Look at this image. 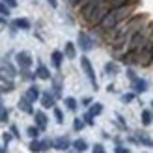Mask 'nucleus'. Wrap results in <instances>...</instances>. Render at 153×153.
<instances>
[{"instance_id":"0eeeda50","label":"nucleus","mask_w":153,"mask_h":153,"mask_svg":"<svg viewBox=\"0 0 153 153\" xmlns=\"http://www.w3.org/2000/svg\"><path fill=\"white\" fill-rule=\"evenodd\" d=\"M52 142H54V149H60V151H65V149H69V146H73V142L67 136H58Z\"/></svg>"},{"instance_id":"58836bf2","label":"nucleus","mask_w":153,"mask_h":153,"mask_svg":"<svg viewBox=\"0 0 153 153\" xmlns=\"http://www.w3.org/2000/svg\"><path fill=\"white\" fill-rule=\"evenodd\" d=\"M82 105H84V106H90V105H91V97H84V99H82Z\"/></svg>"},{"instance_id":"79ce46f5","label":"nucleus","mask_w":153,"mask_h":153,"mask_svg":"<svg viewBox=\"0 0 153 153\" xmlns=\"http://www.w3.org/2000/svg\"><path fill=\"white\" fill-rule=\"evenodd\" d=\"M0 108H2V94H0Z\"/></svg>"},{"instance_id":"f03ea898","label":"nucleus","mask_w":153,"mask_h":153,"mask_svg":"<svg viewBox=\"0 0 153 153\" xmlns=\"http://www.w3.org/2000/svg\"><path fill=\"white\" fill-rule=\"evenodd\" d=\"M110 10H112L110 4H106V2H90L84 7H80L79 11L82 15V19L86 21L90 26H99L101 21L105 19V15L108 13Z\"/></svg>"},{"instance_id":"dca6fc26","label":"nucleus","mask_w":153,"mask_h":153,"mask_svg":"<svg viewBox=\"0 0 153 153\" xmlns=\"http://www.w3.org/2000/svg\"><path fill=\"white\" fill-rule=\"evenodd\" d=\"M52 94L56 95V99H58L60 95H62V79H60V76L52 80Z\"/></svg>"},{"instance_id":"c756f323","label":"nucleus","mask_w":153,"mask_h":153,"mask_svg":"<svg viewBox=\"0 0 153 153\" xmlns=\"http://www.w3.org/2000/svg\"><path fill=\"white\" fill-rule=\"evenodd\" d=\"M133 99H134V91H131V94H123V95H121V101H123V103H131Z\"/></svg>"},{"instance_id":"6e6552de","label":"nucleus","mask_w":153,"mask_h":153,"mask_svg":"<svg viewBox=\"0 0 153 153\" xmlns=\"http://www.w3.org/2000/svg\"><path fill=\"white\" fill-rule=\"evenodd\" d=\"M19 108L22 110V112H26V114H34V106H32V101L26 97V95H22L21 99H19Z\"/></svg>"},{"instance_id":"a19ab883","label":"nucleus","mask_w":153,"mask_h":153,"mask_svg":"<svg viewBox=\"0 0 153 153\" xmlns=\"http://www.w3.org/2000/svg\"><path fill=\"white\" fill-rule=\"evenodd\" d=\"M0 25H6V17H4V15H0Z\"/></svg>"},{"instance_id":"7ed1b4c3","label":"nucleus","mask_w":153,"mask_h":153,"mask_svg":"<svg viewBox=\"0 0 153 153\" xmlns=\"http://www.w3.org/2000/svg\"><path fill=\"white\" fill-rule=\"evenodd\" d=\"M80 65H82V71L86 73V76H88L90 82H91V88L97 90L99 86H97V79H95V71H94V67H91V62H90L86 56H82V58H80Z\"/></svg>"},{"instance_id":"393cba45","label":"nucleus","mask_w":153,"mask_h":153,"mask_svg":"<svg viewBox=\"0 0 153 153\" xmlns=\"http://www.w3.org/2000/svg\"><path fill=\"white\" fill-rule=\"evenodd\" d=\"M73 129H75V131H82V129H84V120H82V118H75Z\"/></svg>"},{"instance_id":"473e14b6","label":"nucleus","mask_w":153,"mask_h":153,"mask_svg":"<svg viewBox=\"0 0 153 153\" xmlns=\"http://www.w3.org/2000/svg\"><path fill=\"white\" fill-rule=\"evenodd\" d=\"M91 153H106L105 148H103V144H95L94 149H91Z\"/></svg>"},{"instance_id":"a878e982","label":"nucleus","mask_w":153,"mask_h":153,"mask_svg":"<svg viewBox=\"0 0 153 153\" xmlns=\"http://www.w3.org/2000/svg\"><path fill=\"white\" fill-rule=\"evenodd\" d=\"M10 10H11V7L7 6L6 2H2V0H0V15H4V17H7V15H10Z\"/></svg>"},{"instance_id":"ea45409f","label":"nucleus","mask_w":153,"mask_h":153,"mask_svg":"<svg viewBox=\"0 0 153 153\" xmlns=\"http://www.w3.org/2000/svg\"><path fill=\"white\" fill-rule=\"evenodd\" d=\"M47 2L51 4V7H58V2H56V0H47Z\"/></svg>"},{"instance_id":"6ab92c4d","label":"nucleus","mask_w":153,"mask_h":153,"mask_svg":"<svg viewBox=\"0 0 153 153\" xmlns=\"http://www.w3.org/2000/svg\"><path fill=\"white\" fill-rule=\"evenodd\" d=\"M88 112L95 118V116H99V114L103 112V105H101V103H94V105H90V110H88Z\"/></svg>"},{"instance_id":"72a5a7b5","label":"nucleus","mask_w":153,"mask_h":153,"mask_svg":"<svg viewBox=\"0 0 153 153\" xmlns=\"http://www.w3.org/2000/svg\"><path fill=\"white\" fill-rule=\"evenodd\" d=\"M10 131H11V134L15 136V138H21V133H19V129H17V125H11V127H10Z\"/></svg>"},{"instance_id":"b1692460","label":"nucleus","mask_w":153,"mask_h":153,"mask_svg":"<svg viewBox=\"0 0 153 153\" xmlns=\"http://www.w3.org/2000/svg\"><path fill=\"white\" fill-rule=\"evenodd\" d=\"M65 106H67L71 112H75V110H76V101H75V97H65Z\"/></svg>"},{"instance_id":"a211bd4d","label":"nucleus","mask_w":153,"mask_h":153,"mask_svg":"<svg viewBox=\"0 0 153 153\" xmlns=\"http://www.w3.org/2000/svg\"><path fill=\"white\" fill-rule=\"evenodd\" d=\"M140 120H142V125H144V127H148L151 121H153V114H151L149 110H144V112H142V116H140Z\"/></svg>"},{"instance_id":"5701e85b","label":"nucleus","mask_w":153,"mask_h":153,"mask_svg":"<svg viewBox=\"0 0 153 153\" xmlns=\"http://www.w3.org/2000/svg\"><path fill=\"white\" fill-rule=\"evenodd\" d=\"M30 151H34V153H39V151H41V140L34 138L32 142H30Z\"/></svg>"},{"instance_id":"9d476101","label":"nucleus","mask_w":153,"mask_h":153,"mask_svg":"<svg viewBox=\"0 0 153 153\" xmlns=\"http://www.w3.org/2000/svg\"><path fill=\"white\" fill-rule=\"evenodd\" d=\"M131 84H133V90H134V94H144V91L148 90V82L144 80V79H138V76H136V79H134Z\"/></svg>"},{"instance_id":"39448f33","label":"nucleus","mask_w":153,"mask_h":153,"mask_svg":"<svg viewBox=\"0 0 153 153\" xmlns=\"http://www.w3.org/2000/svg\"><path fill=\"white\" fill-rule=\"evenodd\" d=\"M15 62L19 64L21 69H30V65H32V56H30V52L22 51V52H17V56H15Z\"/></svg>"},{"instance_id":"2f4dec72","label":"nucleus","mask_w":153,"mask_h":153,"mask_svg":"<svg viewBox=\"0 0 153 153\" xmlns=\"http://www.w3.org/2000/svg\"><path fill=\"white\" fill-rule=\"evenodd\" d=\"M15 86H13V82H7V84H4L2 88H0V94H4V91H11Z\"/></svg>"},{"instance_id":"7c9ffc66","label":"nucleus","mask_w":153,"mask_h":153,"mask_svg":"<svg viewBox=\"0 0 153 153\" xmlns=\"http://www.w3.org/2000/svg\"><path fill=\"white\" fill-rule=\"evenodd\" d=\"M82 120H84V123H88V125H94V116H91L90 112H86L82 116Z\"/></svg>"},{"instance_id":"f8f14e48","label":"nucleus","mask_w":153,"mask_h":153,"mask_svg":"<svg viewBox=\"0 0 153 153\" xmlns=\"http://www.w3.org/2000/svg\"><path fill=\"white\" fill-rule=\"evenodd\" d=\"M36 76H39V79H43V80H49L51 79L49 67H45L43 64H39V65H37V69H36Z\"/></svg>"},{"instance_id":"37998d69","label":"nucleus","mask_w":153,"mask_h":153,"mask_svg":"<svg viewBox=\"0 0 153 153\" xmlns=\"http://www.w3.org/2000/svg\"><path fill=\"white\" fill-rule=\"evenodd\" d=\"M151 106H153V101H151Z\"/></svg>"},{"instance_id":"20e7f679","label":"nucleus","mask_w":153,"mask_h":153,"mask_svg":"<svg viewBox=\"0 0 153 153\" xmlns=\"http://www.w3.org/2000/svg\"><path fill=\"white\" fill-rule=\"evenodd\" d=\"M79 47L84 51V52H88L95 47V41H94V37L88 36L86 32H79Z\"/></svg>"},{"instance_id":"aec40b11","label":"nucleus","mask_w":153,"mask_h":153,"mask_svg":"<svg viewBox=\"0 0 153 153\" xmlns=\"http://www.w3.org/2000/svg\"><path fill=\"white\" fill-rule=\"evenodd\" d=\"M136 140H138V144H144V146H153V140L149 138L148 134L138 133V134H136Z\"/></svg>"},{"instance_id":"cd10ccee","label":"nucleus","mask_w":153,"mask_h":153,"mask_svg":"<svg viewBox=\"0 0 153 153\" xmlns=\"http://www.w3.org/2000/svg\"><path fill=\"white\" fill-rule=\"evenodd\" d=\"M51 148H54V142L52 140H41V151H47V149H51Z\"/></svg>"},{"instance_id":"4be33fe9","label":"nucleus","mask_w":153,"mask_h":153,"mask_svg":"<svg viewBox=\"0 0 153 153\" xmlns=\"http://www.w3.org/2000/svg\"><path fill=\"white\" fill-rule=\"evenodd\" d=\"M105 71H106V75H116L120 69H118V65L114 64V62H108V64L105 65Z\"/></svg>"},{"instance_id":"bb28decb","label":"nucleus","mask_w":153,"mask_h":153,"mask_svg":"<svg viewBox=\"0 0 153 153\" xmlns=\"http://www.w3.org/2000/svg\"><path fill=\"white\" fill-rule=\"evenodd\" d=\"M7 118H10V110L2 106V108H0V123H6Z\"/></svg>"},{"instance_id":"f257e3e1","label":"nucleus","mask_w":153,"mask_h":153,"mask_svg":"<svg viewBox=\"0 0 153 153\" xmlns=\"http://www.w3.org/2000/svg\"><path fill=\"white\" fill-rule=\"evenodd\" d=\"M134 7H136V2H131V4H125V6H120V7H112V10L105 15V19L101 21L99 25V30L101 32H110V30L120 25L121 21H125L129 17L134 15Z\"/></svg>"},{"instance_id":"1a4fd4ad","label":"nucleus","mask_w":153,"mask_h":153,"mask_svg":"<svg viewBox=\"0 0 153 153\" xmlns=\"http://www.w3.org/2000/svg\"><path fill=\"white\" fill-rule=\"evenodd\" d=\"M34 120H36V125L39 127L41 131H45V129H47L49 120H47V116H45V112H34Z\"/></svg>"},{"instance_id":"4468645a","label":"nucleus","mask_w":153,"mask_h":153,"mask_svg":"<svg viewBox=\"0 0 153 153\" xmlns=\"http://www.w3.org/2000/svg\"><path fill=\"white\" fill-rule=\"evenodd\" d=\"M13 26L15 28H19V30H30V21L28 19H25V17H19V19H15L13 21Z\"/></svg>"},{"instance_id":"9b49d317","label":"nucleus","mask_w":153,"mask_h":153,"mask_svg":"<svg viewBox=\"0 0 153 153\" xmlns=\"http://www.w3.org/2000/svg\"><path fill=\"white\" fill-rule=\"evenodd\" d=\"M64 52H60V51H54L51 54V60H52V65L56 67V69H60V67H62V62H64Z\"/></svg>"},{"instance_id":"c9c22d12","label":"nucleus","mask_w":153,"mask_h":153,"mask_svg":"<svg viewBox=\"0 0 153 153\" xmlns=\"http://www.w3.org/2000/svg\"><path fill=\"white\" fill-rule=\"evenodd\" d=\"M13 138V134H10V133H4V136H2V140H4V144L7 146V144H10V140Z\"/></svg>"},{"instance_id":"4c0bfd02","label":"nucleus","mask_w":153,"mask_h":153,"mask_svg":"<svg viewBox=\"0 0 153 153\" xmlns=\"http://www.w3.org/2000/svg\"><path fill=\"white\" fill-rule=\"evenodd\" d=\"M127 76H129V79H131V82L136 79V75H134V71L133 69H127Z\"/></svg>"},{"instance_id":"e433bc0d","label":"nucleus","mask_w":153,"mask_h":153,"mask_svg":"<svg viewBox=\"0 0 153 153\" xmlns=\"http://www.w3.org/2000/svg\"><path fill=\"white\" fill-rule=\"evenodd\" d=\"M2 2H6L10 7H17V0H2Z\"/></svg>"},{"instance_id":"412c9836","label":"nucleus","mask_w":153,"mask_h":153,"mask_svg":"<svg viewBox=\"0 0 153 153\" xmlns=\"http://www.w3.org/2000/svg\"><path fill=\"white\" fill-rule=\"evenodd\" d=\"M39 131H41V129L37 127V125H32V127L26 129V134L30 136V138H37V136H39Z\"/></svg>"},{"instance_id":"c85d7f7f","label":"nucleus","mask_w":153,"mask_h":153,"mask_svg":"<svg viewBox=\"0 0 153 153\" xmlns=\"http://www.w3.org/2000/svg\"><path fill=\"white\" fill-rule=\"evenodd\" d=\"M54 118H56V121L58 123H64V112L58 108V106H54Z\"/></svg>"},{"instance_id":"f3484780","label":"nucleus","mask_w":153,"mask_h":153,"mask_svg":"<svg viewBox=\"0 0 153 153\" xmlns=\"http://www.w3.org/2000/svg\"><path fill=\"white\" fill-rule=\"evenodd\" d=\"M64 54L69 58V60H73V58L76 56V49H75V45H73V43H69V41L65 43V51H64Z\"/></svg>"},{"instance_id":"f704fd0d","label":"nucleus","mask_w":153,"mask_h":153,"mask_svg":"<svg viewBox=\"0 0 153 153\" xmlns=\"http://www.w3.org/2000/svg\"><path fill=\"white\" fill-rule=\"evenodd\" d=\"M114 153H131V149H129V148H123V146H118L116 149H114Z\"/></svg>"},{"instance_id":"2eb2a0df","label":"nucleus","mask_w":153,"mask_h":153,"mask_svg":"<svg viewBox=\"0 0 153 153\" xmlns=\"http://www.w3.org/2000/svg\"><path fill=\"white\" fill-rule=\"evenodd\" d=\"M73 148H75L76 153H82V151H86V149H88V142L84 140V138H76V140L73 142Z\"/></svg>"},{"instance_id":"ddd939ff","label":"nucleus","mask_w":153,"mask_h":153,"mask_svg":"<svg viewBox=\"0 0 153 153\" xmlns=\"http://www.w3.org/2000/svg\"><path fill=\"white\" fill-rule=\"evenodd\" d=\"M28 99H30V101H37V99H39L41 97V94H39V88H37V86H30L28 90H26V94H25Z\"/></svg>"},{"instance_id":"423d86ee","label":"nucleus","mask_w":153,"mask_h":153,"mask_svg":"<svg viewBox=\"0 0 153 153\" xmlns=\"http://www.w3.org/2000/svg\"><path fill=\"white\" fill-rule=\"evenodd\" d=\"M41 105L43 108H54V101H56V95L51 94V91H45V94H41Z\"/></svg>"}]
</instances>
